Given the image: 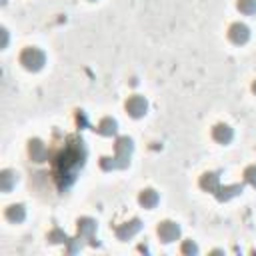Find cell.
Masks as SVG:
<instances>
[{"label": "cell", "instance_id": "1", "mask_svg": "<svg viewBox=\"0 0 256 256\" xmlns=\"http://www.w3.org/2000/svg\"><path fill=\"white\" fill-rule=\"evenodd\" d=\"M86 162V148H84V142L80 138H72L68 140V144L64 146V150H60L52 162V170H54V178L58 182V188L60 190H68L78 172L82 170Z\"/></svg>", "mask_w": 256, "mask_h": 256}, {"label": "cell", "instance_id": "2", "mask_svg": "<svg viewBox=\"0 0 256 256\" xmlns=\"http://www.w3.org/2000/svg\"><path fill=\"white\" fill-rule=\"evenodd\" d=\"M134 150V144H132V138L128 136H120L116 138V144H114V156H102L100 158V168L102 170H120V168H126L130 164V154Z\"/></svg>", "mask_w": 256, "mask_h": 256}, {"label": "cell", "instance_id": "3", "mask_svg": "<svg viewBox=\"0 0 256 256\" xmlns=\"http://www.w3.org/2000/svg\"><path fill=\"white\" fill-rule=\"evenodd\" d=\"M20 64L30 72H38L46 64V54L40 48H24L20 54Z\"/></svg>", "mask_w": 256, "mask_h": 256}, {"label": "cell", "instance_id": "4", "mask_svg": "<svg viewBox=\"0 0 256 256\" xmlns=\"http://www.w3.org/2000/svg\"><path fill=\"white\" fill-rule=\"evenodd\" d=\"M124 108H126V112H128L132 118H142V116L146 114V110H148V102H146L144 96L134 94V96H130V98L126 100Z\"/></svg>", "mask_w": 256, "mask_h": 256}, {"label": "cell", "instance_id": "5", "mask_svg": "<svg viewBox=\"0 0 256 256\" xmlns=\"http://www.w3.org/2000/svg\"><path fill=\"white\" fill-rule=\"evenodd\" d=\"M156 232H158L160 240L168 244V242L178 240V236H180V226H178L176 222H172V220H164V222H160V224H158Z\"/></svg>", "mask_w": 256, "mask_h": 256}, {"label": "cell", "instance_id": "6", "mask_svg": "<svg viewBox=\"0 0 256 256\" xmlns=\"http://www.w3.org/2000/svg\"><path fill=\"white\" fill-rule=\"evenodd\" d=\"M140 230H142V222H140L138 218H132L130 222H124V224H120V226L116 228V238H118V240H130V238H134Z\"/></svg>", "mask_w": 256, "mask_h": 256}, {"label": "cell", "instance_id": "7", "mask_svg": "<svg viewBox=\"0 0 256 256\" xmlns=\"http://www.w3.org/2000/svg\"><path fill=\"white\" fill-rule=\"evenodd\" d=\"M228 38L234 42V44H246L248 38H250V28L242 22H234L230 28H228Z\"/></svg>", "mask_w": 256, "mask_h": 256}, {"label": "cell", "instance_id": "8", "mask_svg": "<svg viewBox=\"0 0 256 256\" xmlns=\"http://www.w3.org/2000/svg\"><path fill=\"white\" fill-rule=\"evenodd\" d=\"M76 224H78V236L84 238V240H92V244L96 246V244H98V242L94 240V234H96V220L84 216V218H80Z\"/></svg>", "mask_w": 256, "mask_h": 256}, {"label": "cell", "instance_id": "9", "mask_svg": "<svg viewBox=\"0 0 256 256\" xmlns=\"http://www.w3.org/2000/svg\"><path fill=\"white\" fill-rule=\"evenodd\" d=\"M28 154H30V158H32L34 162H44V160L48 158L46 144H44L42 140H38V138H32V140L28 142Z\"/></svg>", "mask_w": 256, "mask_h": 256}, {"label": "cell", "instance_id": "10", "mask_svg": "<svg viewBox=\"0 0 256 256\" xmlns=\"http://www.w3.org/2000/svg\"><path fill=\"white\" fill-rule=\"evenodd\" d=\"M242 192H244V186L242 184H230V186H220L214 194H216L218 202H228V200L240 196Z\"/></svg>", "mask_w": 256, "mask_h": 256}, {"label": "cell", "instance_id": "11", "mask_svg": "<svg viewBox=\"0 0 256 256\" xmlns=\"http://www.w3.org/2000/svg\"><path fill=\"white\" fill-rule=\"evenodd\" d=\"M212 138L218 142V144H228L232 138H234V132L228 124H216L212 128Z\"/></svg>", "mask_w": 256, "mask_h": 256}, {"label": "cell", "instance_id": "12", "mask_svg": "<svg viewBox=\"0 0 256 256\" xmlns=\"http://www.w3.org/2000/svg\"><path fill=\"white\" fill-rule=\"evenodd\" d=\"M200 188L214 194V192L220 188V176H218L216 172H206V174H202V178H200Z\"/></svg>", "mask_w": 256, "mask_h": 256}, {"label": "cell", "instance_id": "13", "mask_svg": "<svg viewBox=\"0 0 256 256\" xmlns=\"http://www.w3.org/2000/svg\"><path fill=\"white\" fill-rule=\"evenodd\" d=\"M116 130H118V122H116L114 118H110V116L102 118V120L98 122V128H96V132L102 134V136H114Z\"/></svg>", "mask_w": 256, "mask_h": 256}, {"label": "cell", "instance_id": "14", "mask_svg": "<svg viewBox=\"0 0 256 256\" xmlns=\"http://www.w3.org/2000/svg\"><path fill=\"white\" fill-rule=\"evenodd\" d=\"M16 180H18V174H16V172H12V170H2V172H0V190H2V192H10V190L14 188V184H16Z\"/></svg>", "mask_w": 256, "mask_h": 256}, {"label": "cell", "instance_id": "15", "mask_svg": "<svg viewBox=\"0 0 256 256\" xmlns=\"http://www.w3.org/2000/svg\"><path fill=\"white\" fill-rule=\"evenodd\" d=\"M138 202H140L144 208H154V206L158 204V192H156V190H152V188H146V190H142V192H140Z\"/></svg>", "mask_w": 256, "mask_h": 256}, {"label": "cell", "instance_id": "16", "mask_svg": "<svg viewBox=\"0 0 256 256\" xmlns=\"http://www.w3.org/2000/svg\"><path fill=\"white\" fill-rule=\"evenodd\" d=\"M6 218L10 220V222H24V218H26V208L22 206V204H12V206H8L6 208Z\"/></svg>", "mask_w": 256, "mask_h": 256}, {"label": "cell", "instance_id": "17", "mask_svg": "<svg viewBox=\"0 0 256 256\" xmlns=\"http://www.w3.org/2000/svg\"><path fill=\"white\" fill-rule=\"evenodd\" d=\"M48 240L52 242V244H60V242H68V236H66V232L64 230H60V228H54V230H50L48 232Z\"/></svg>", "mask_w": 256, "mask_h": 256}, {"label": "cell", "instance_id": "18", "mask_svg": "<svg viewBox=\"0 0 256 256\" xmlns=\"http://www.w3.org/2000/svg\"><path fill=\"white\" fill-rule=\"evenodd\" d=\"M236 8L242 14H254L256 12V0H238L236 2Z\"/></svg>", "mask_w": 256, "mask_h": 256}, {"label": "cell", "instance_id": "19", "mask_svg": "<svg viewBox=\"0 0 256 256\" xmlns=\"http://www.w3.org/2000/svg\"><path fill=\"white\" fill-rule=\"evenodd\" d=\"M244 180H246L250 186L256 188V164H252V166H248V168L244 170Z\"/></svg>", "mask_w": 256, "mask_h": 256}, {"label": "cell", "instance_id": "20", "mask_svg": "<svg viewBox=\"0 0 256 256\" xmlns=\"http://www.w3.org/2000/svg\"><path fill=\"white\" fill-rule=\"evenodd\" d=\"M82 240H84V238H80V236H78V238H68V242H66V244H68V254L78 252V250L82 248V244H84Z\"/></svg>", "mask_w": 256, "mask_h": 256}, {"label": "cell", "instance_id": "21", "mask_svg": "<svg viewBox=\"0 0 256 256\" xmlns=\"http://www.w3.org/2000/svg\"><path fill=\"white\" fill-rule=\"evenodd\" d=\"M182 254H186V256H194V254H198V246L192 242V240H184V244H182Z\"/></svg>", "mask_w": 256, "mask_h": 256}, {"label": "cell", "instance_id": "22", "mask_svg": "<svg viewBox=\"0 0 256 256\" xmlns=\"http://www.w3.org/2000/svg\"><path fill=\"white\" fill-rule=\"evenodd\" d=\"M0 34H2V44H0V48H6V46H8V30H6V28H2V30H0Z\"/></svg>", "mask_w": 256, "mask_h": 256}, {"label": "cell", "instance_id": "23", "mask_svg": "<svg viewBox=\"0 0 256 256\" xmlns=\"http://www.w3.org/2000/svg\"><path fill=\"white\" fill-rule=\"evenodd\" d=\"M252 92H254V94H256V80H254V82H252Z\"/></svg>", "mask_w": 256, "mask_h": 256}]
</instances>
